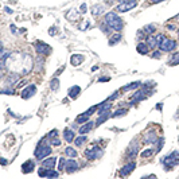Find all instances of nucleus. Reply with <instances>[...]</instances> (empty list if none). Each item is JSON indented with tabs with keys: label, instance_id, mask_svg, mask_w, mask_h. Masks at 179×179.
Here are the masks:
<instances>
[{
	"label": "nucleus",
	"instance_id": "c03bdc74",
	"mask_svg": "<svg viewBox=\"0 0 179 179\" xmlns=\"http://www.w3.org/2000/svg\"><path fill=\"white\" fill-rule=\"evenodd\" d=\"M118 3H129V1H136V0H117Z\"/></svg>",
	"mask_w": 179,
	"mask_h": 179
},
{
	"label": "nucleus",
	"instance_id": "4c0bfd02",
	"mask_svg": "<svg viewBox=\"0 0 179 179\" xmlns=\"http://www.w3.org/2000/svg\"><path fill=\"white\" fill-rule=\"evenodd\" d=\"M57 135H58L57 129H54V131H51L50 133H48V135H47V137H57Z\"/></svg>",
	"mask_w": 179,
	"mask_h": 179
},
{
	"label": "nucleus",
	"instance_id": "a18cd8bd",
	"mask_svg": "<svg viewBox=\"0 0 179 179\" xmlns=\"http://www.w3.org/2000/svg\"><path fill=\"white\" fill-rule=\"evenodd\" d=\"M152 57H153V58H159V57H160V52H159V51L153 52V54H152Z\"/></svg>",
	"mask_w": 179,
	"mask_h": 179
},
{
	"label": "nucleus",
	"instance_id": "f03ea898",
	"mask_svg": "<svg viewBox=\"0 0 179 179\" xmlns=\"http://www.w3.org/2000/svg\"><path fill=\"white\" fill-rule=\"evenodd\" d=\"M105 23L113 28L114 31H120L122 28V20L118 17V15L116 12H108L105 15Z\"/></svg>",
	"mask_w": 179,
	"mask_h": 179
},
{
	"label": "nucleus",
	"instance_id": "cd10ccee",
	"mask_svg": "<svg viewBox=\"0 0 179 179\" xmlns=\"http://www.w3.org/2000/svg\"><path fill=\"white\" fill-rule=\"evenodd\" d=\"M85 141H86V136H78V137L75 139V145H77V147H81Z\"/></svg>",
	"mask_w": 179,
	"mask_h": 179
},
{
	"label": "nucleus",
	"instance_id": "9b49d317",
	"mask_svg": "<svg viewBox=\"0 0 179 179\" xmlns=\"http://www.w3.org/2000/svg\"><path fill=\"white\" fill-rule=\"evenodd\" d=\"M77 168H78V163H77V160H74V159L66 160V171H67V172H74Z\"/></svg>",
	"mask_w": 179,
	"mask_h": 179
},
{
	"label": "nucleus",
	"instance_id": "dca6fc26",
	"mask_svg": "<svg viewBox=\"0 0 179 179\" xmlns=\"http://www.w3.org/2000/svg\"><path fill=\"white\" fill-rule=\"evenodd\" d=\"M83 62V55H79V54H74L71 55V65L73 66H78Z\"/></svg>",
	"mask_w": 179,
	"mask_h": 179
},
{
	"label": "nucleus",
	"instance_id": "473e14b6",
	"mask_svg": "<svg viewBox=\"0 0 179 179\" xmlns=\"http://www.w3.org/2000/svg\"><path fill=\"white\" fill-rule=\"evenodd\" d=\"M87 118H89V114L82 113V116H79V117H77V120H75V121H77V122H79V124H82V122H86V121H87Z\"/></svg>",
	"mask_w": 179,
	"mask_h": 179
},
{
	"label": "nucleus",
	"instance_id": "c85d7f7f",
	"mask_svg": "<svg viewBox=\"0 0 179 179\" xmlns=\"http://www.w3.org/2000/svg\"><path fill=\"white\" fill-rule=\"evenodd\" d=\"M50 87H51L52 90H58V87H59V81H58V78H52L51 79Z\"/></svg>",
	"mask_w": 179,
	"mask_h": 179
},
{
	"label": "nucleus",
	"instance_id": "6e6552de",
	"mask_svg": "<svg viewBox=\"0 0 179 179\" xmlns=\"http://www.w3.org/2000/svg\"><path fill=\"white\" fill-rule=\"evenodd\" d=\"M35 92H36V87H35V85H28V86L24 87V89L22 90L20 96H22V98L27 100V98H30V97L34 96Z\"/></svg>",
	"mask_w": 179,
	"mask_h": 179
},
{
	"label": "nucleus",
	"instance_id": "b1692460",
	"mask_svg": "<svg viewBox=\"0 0 179 179\" xmlns=\"http://www.w3.org/2000/svg\"><path fill=\"white\" fill-rule=\"evenodd\" d=\"M168 65L172 66V65H179V52H175L174 55L171 57L170 62H168Z\"/></svg>",
	"mask_w": 179,
	"mask_h": 179
},
{
	"label": "nucleus",
	"instance_id": "72a5a7b5",
	"mask_svg": "<svg viewBox=\"0 0 179 179\" xmlns=\"http://www.w3.org/2000/svg\"><path fill=\"white\" fill-rule=\"evenodd\" d=\"M144 32L145 34H153L155 32V26L153 24H148L144 27Z\"/></svg>",
	"mask_w": 179,
	"mask_h": 179
},
{
	"label": "nucleus",
	"instance_id": "f8f14e48",
	"mask_svg": "<svg viewBox=\"0 0 179 179\" xmlns=\"http://www.w3.org/2000/svg\"><path fill=\"white\" fill-rule=\"evenodd\" d=\"M135 167H136V164L133 162H131L129 164H127L125 167H122L121 171H120V175H121V176H127L128 174H131L132 171H133V168H135Z\"/></svg>",
	"mask_w": 179,
	"mask_h": 179
},
{
	"label": "nucleus",
	"instance_id": "f3484780",
	"mask_svg": "<svg viewBox=\"0 0 179 179\" xmlns=\"http://www.w3.org/2000/svg\"><path fill=\"white\" fill-rule=\"evenodd\" d=\"M79 92H81V87H79V86H73V87H70V89H69V97L74 100V98H77V97H78Z\"/></svg>",
	"mask_w": 179,
	"mask_h": 179
},
{
	"label": "nucleus",
	"instance_id": "ea45409f",
	"mask_svg": "<svg viewBox=\"0 0 179 179\" xmlns=\"http://www.w3.org/2000/svg\"><path fill=\"white\" fill-rule=\"evenodd\" d=\"M3 94H12V89H3Z\"/></svg>",
	"mask_w": 179,
	"mask_h": 179
},
{
	"label": "nucleus",
	"instance_id": "7c9ffc66",
	"mask_svg": "<svg viewBox=\"0 0 179 179\" xmlns=\"http://www.w3.org/2000/svg\"><path fill=\"white\" fill-rule=\"evenodd\" d=\"M66 16H67V19H69V20H73V19H77L78 13L75 12V9H70L69 12H67V15H66Z\"/></svg>",
	"mask_w": 179,
	"mask_h": 179
},
{
	"label": "nucleus",
	"instance_id": "39448f33",
	"mask_svg": "<svg viewBox=\"0 0 179 179\" xmlns=\"http://www.w3.org/2000/svg\"><path fill=\"white\" fill-rule=\"evenodd\" d=\"M51 153V147L48 145H38L36 149H35V157L36 159H43V157L48 156Z\"/></svg>",
	"mask_w": 179,
	"mask_h": 179
},
{
	"label": "nucleus",
	"instance_id": "c756f323",
	"mask_svg": "<svg viewBox=\"0 0 179 179\" xmlns=\"http://www.w3.org/2000/svg\"><path fill=\"white\" fill-rule=\"evenodd\" d=\"M140 86V82H133L131 85H125V86L122 87V90H132V89H136V87Z\"/></svg>",
	"mask_w": 179,
	"mask_h": 179
},
{
	"label": "nucleus",
	"instance_id": "0eeeda50",
	"mask_svg": "<svg viewBox=\"0 0 179 179\" xmlns=\"http://www.w3.org/2000/svg\"><path fill=\"white\" fill-rule=\"evenodd\" d=\"M147 87L144 86V89L143 90H139V92H136L133 96L131 97V104H135V102H139V101H141V100H144L145 97H147Z\"/></svg>",
	"mask_w": 179,
	"mask_h": 179
},
{
	"label": "nucleus",
	"instance_id": "a19ab883",
	"mask_svg": "<svg viewBox=\"0 0 179 179\" xmlns=\"http://www.w3.org/2000/svg\"><path fill=\"white\" fill-rule=\"evenodd\" d=\"M105 81H109V77H101V78H98V82H105Z\"/></svg>",
	"mask_w": 179,
	"mask_h": 179
},
{
	"label": "nucleus",
	"instance_id": "49530a36",
	"mask_svg": "<svg viewBox=\"0 0 179 179\" xmlns=\"http://www.w3.org/2000/svg\"><path fill=\"white\" fill-rule=\"evenodd\" d=\"M1 164H3V166H4V164H7V160H5L4 157H1Z\"/></svg>",
	"mask_w": 179,
	"mask_h": 179
},
{
	"label": "nucleus",
	"instance_id": "e433bc0d",
	"mask_svg": "<svg viewBox=\"0 0 179 179\" xmlns=\"http://www.w3.org/2000/svg\"><path fill=\"white\" fill-rule=\"evenodd\" d=\"M127 113V109H125V108H122V109H117L116 110V112H114V117H117V116H122V114H125Z\"/></svg>",
	"mask_w": 179,
	"mask_h": 179
},
{
	"label": "nucleus",
	"instance_id": "412c9836",
	"mask_svg": "<svg viewBox=\"0 0 179 179\" xmlns=\"http://www.w3.org/2000/svg\"><path fill=\"white\" fill-rule=\"evenodd\" d=\"M137 52H140V54H147V52H148V44L139 43L137 44Z\"/></svg>",
	"mask_w": 179,
	"mask_h": 179
},
{
	"label": "nucleus",
	"instance_id": "f704fd0d",
	"mask_svg": "<svg viewBox=\"0 0 179 179\" xmlns=\"http://www.w3.org/2000/svg\"><path fill=\"white\" fill-rule=\"evenodd\" d=\"M58 172L57 171H54L52 168H48V174H47V178H58Z\"/></svg>",
	"mask_w": 179,
	"mask_h": 179
},
{
	"label": "nucleus",
	"instance_id": "20e7f679",
	"mask_svg": "<svg viewBox=\"0 0 179 179\" xmlns=\"http://www.w3.org/2000/svg\"><path fill=\"white\" fill-rule=\"evenodd\" d=\"M160 50L163 51H172L175 47H176V43H175V40L170 39V38H163L162 42L157 44Z\"/></svg>",
	"mask_w": 179,
	"mask_h": 179
},
{
	"label": "nucleus",
	"instance_id": "9d476101",
	"mask_svg": "<svg viewBox=\"0 0 179 179\" xmlns=\"http://www.w3.org/2000/svg\"><path fill=\"white\" fill-rule=\"evenodd\" d=\"M35 50L39 54H48V52L51 51V47L47 46V44L42 43V42H38V43H35Z\"/></svg>",
	"mask_w": 179,
	"mask_h": 179
},
{
	"label": "nucleus",
	"instance_id": "393cba45",
	"mask_svg": "<svg viewBox=\"0 0 179 179\" xmlns=\"http://www.w3.org/2000/svg\"><path fill=\"white\" fill-rule=\"evenodd\" d=\"M147 44H148V47L155 48L157 46V39H156V38H153V36H151V38H148V42H147Z\"/></svg>",
	"mask_w": 179,
	"mask_h": 179
},
{
	"label": "nucleus",
	"instance_id": "aec40b11",
	"mask_svg": "<svg viewBox=\"0 0 179 179\" xmlns=\"http://www.w3.org/2000/svg\"><path fill=\"white\" fill-rule=\"evenodd\" d=\"M93 128V122H86V124H85V125H82V127L79 128V133H82V135H85V133H87V132L90 131V129H92Z\"/></svg>",
	"mask_w": 179,
	"mask_h": 179
},
{
	"label": "nucleus",
	"instance_id": "1a4fd4ad",
	"mask_svg": "<svg viewBox=\"0 0 179 179\" xmlns=\"http://www.w3.org/2000/svg\"><path fill=\"white\" fill-rule=\"evenodd\" d=\"M136 7V1H129V3H118L117 9L120 12H127L129 9L135 8Z\"/></svg>",
	"mask_w": 179,
	"mask_h": 179
},
{
	"label": "nucleus",
	"instance_id": "2eb2a0df",
	"mask_svg": "<svg viewBox=\"0 0 179 179\" xmlns=\"http://www.w3.org/2000/svg\"><path fill=\"white\" fill-rule=\"evenodd\" d=\"M110 106H112V104H109V102L100 104L98 105V116H100V114H104V113H108L110 109Z\"/></svg>",
	"mask_w": 179,
	"mask_h": 179
},
{
	"label": "nucleus",
	"instance_id": "c9c22d12",
	"mask_svg": "<svg viewBox=\"0 0 179 179\" xmlns=\"http://www.w3.org/2000/svg\"><path fill=\"white\" fill-rule=\"evenodd\" d=\"M65 167H66V160H65V157H61V159H59V166H58V170H59V171L65 170Z\"/></svg>",
	"mask_w": 179,
	"mask_h": 179
},
{
	"label": "nucleus",
	"instance_id": "09e8293b",
	"mask_svg": "<svg viewBox=\"0 0 179 179\" xmlns=\"http://www.w3.org/2000/svg\"><path fill=\"white\" fill-rule=\"evenodd\" d=\"M5 11H7L8 13H12V9H9V8H5Z\"/></svg>",
	"mask_w": 179,
	"mask_h": 179
},
{
	"label": "nucleus",
	"instance_id": "a878e982",
	"mask_svg": "<svg viewBox=\"0 0 179 179\" xmlns=\"http://www.w3.org/2000/svg\"><path fill=\"white\" fill-rule=\"evenodd\" d=\"M109 112L108 113H104V114H100V117H98V120L96 121V124L97 125H100V124H102V122L105 121V120H108V117H109Z\"/></svg>",
	"mask_w": 179,
	"mask_h": 179
},
{
	"label": "nucleus",
	"instance_id": "2f4dec72",
	"mask_svg": "<svg viewBox=\"0 0 179 179\" xmlns=\"http://www.w3.org/2000/svg\"><path fill=\"white\" fill-rule=\"evenodd\" d=\"M152 155H153V149H151V148L144 149L143 152L140 153V156L141 157H148V156H152Z\"/></svg>",
	"mask_w": 179,
	"mask_h": 179
},
{
	"label": "nucleus",
	"instance_id": "ddd939ff",
	"mask_svg": "<svg viewBox=\"0 0 179 179\" xmlns=\"http://www.w3.org/2000/svg\"><path fill=\"white\" fill-rule=\"evenodd\" d=\"M34 167H35V163L32 160H27L26 163L22 164V170L24 174H28V172H31V171L34 170Z\"/></svg>",
	"mask_w": 179,
	"mask_h": 179
},
{
	"label": "nucleus",
	"instance_id": "7ed1b4c3",
	"mask_svg": "<svg viewBox=\"0 0 179 179\" xmlns=\"http://www.w3.org/2000/svg\"><path fill=\"white\" fill-rule=\"evenodd\" d=\"M179 163V151H175V152L170 153L168 156H166L163 159V164L167 167V168H171V167H174L175 164H178Z\"/></svg>",
	"mask_w": 179,
	"mask_h": 179
},
{
	"label": "nucleus",
	"instance_id": "5701e85b",
	"mask_svg": "<svg viewBox=\"0 0 179 179\" xmlns=\"http://www.w3.org/2000/svg\"><path fill=\"white\" fill-rule=\"evenodd\" d=\"M102 12H104V7H102V5H94L92 9V13L94 16H96V15L98 16V15H101Z\"/></svg>",
	"mask_w": 179,
	"mask_h": 179
},
{
	"label": "nucleus",
	"instance_id": "37998d69",
	"mask_svg": "<svg viewBox=\"0 0 179 179\" xmlns=\"http://www.w3.org/2000/svg\"><path fill=\"white\" fill-rule=\"evenodd\" d=\"M79 11H81V12H85V11H86V4H85V3L81 5V9H79Z\"/></svg>",
	"mask_w": 179,
	"mask_h": 179
},
{
	"label": "nucleus",
	"instance_id": "8fccbe9b",
	"mask_svg": "<svg viewBox=\"0 0 179 179\" xmlns=\"http://www.w3.org/2000/svg\"><path fill=\"white\" fill-rule=\"evenodd\" d=\"M160 1H163V0H152V3H160Z\"/></svg>",
	"mask_w": 179,
	"mask_h": 179
},
{
	"label": "nucleus",
	"instance_id": "de8ad7c7",
	"mask_svg": "<svg viewBox=\"0 0 179 179\" xmlns=\"http://www.w3.org/2000/svg\"><path fill=\"white\" fill-rule=\"evenodd\" d=\"M11 30H12V32H16V27L12 24V26H11Z\"/></svg>",
	"mask_w": 179,
	"mask_h": 179
},
{
	"label": "nucleus",
	"instance_id": "f257e3e1",
	"mask_svg": "<svg viewBox=\"0 0 179 179\" xmlns=\"http://www.w3.org/2000/svg\"><path fill=\"white\" fill-rule=\"evenodd\" d=\"M9 61H12V70H15L16 73H22V74H27L32 66V59L22 52L9 54Z\"/></svg>",
	"mask_w": 179,
	"mask_h": 179
},
{
	"label": "nucleus",
	"instance_id": "a211bd4d",
	"mask_svg": "<svg viewBox=\"0 0 179 179\" xmlns=\"http://www.w3.org/2000/svg\"><path fill=\"white\" fill-rule=\"evenodd\" d=\"M144 141L147 143V144H155L157 141V137H156V135L155 133H147L145 135V137H144Z\"/></svg>",
	"mask_w": 179,
	"mask_h": 179
},
{
	"label": "nucleus",
	"instance_id": "79ce46f5",
	"mask_svg": "<svg viewBox=\"0 0 179 179\" xmlns=\"http://www.w3.org/2000/svg\"><path fill=\"white\" fill-rule=\"evenodd\" d=\"M48 34H50V35H55V34H57V30H55V27H52L51 30L48 31Z\"/></svg>",
	"mask_w": 179,
	"mask_h": 179
},
{
	"label": "nucleus",
	"instance_id": "4468645a",
	"mask_svg": "<svg viewBox=\"0 0 179 179\" xmlns=\"http://www.w3.org/2000/svg\"><path fill=\"white\" fill-rule=\"evenodd\" d=\"M55 163H57V157H48V159H44L43 160L42 167H46V168H54V167H55Z\"/></svg>",
	"mask_w": 179,
	"mask_h": 179
},
{
	"label": "nucleus",
	"instance_id": "6ab92c4d",
	"mask_svg": "<svg viewBox=\"0 0 179 179\" xmlns=\"http://www.w3.org/2000/svg\"><path fill=\"white\" fill-rule=\"evenodd\" d=\"M63 136H65V140L67 143L74 140V132L71 131V129H65V131H63Z\"/></svg>",
	"mask_w": 179,
	"mask_h": 179
},
{
	"label": "nucleus",
	"instance_id": "bb28decb",
	"mask_svg": "<svg viewBox=\"0 0 179 179\" xmlns=\"http://www.w3.org/2000/svg\"><path fill=\"white\" fill-rule=\"evenodd\" d=\"M120 39H121V35H120V34L113 35V36L110 38V40H109V44H110V46H113V44H116L117 42H120Z\"/></svg>",
	"mask_w": 179,
	"mask_h": 179
},
{
	"label": "nucleus",
	"instance_id": "4be33fe9",
	"mask_svg": "<svg viewBox=\"0 0 179 179\" xmlns=\"http://www.w3.org/2000/svg\"><path fill=\"white\" fill-rule=\"evenodd\" d=\"M65 153L69 157H77V151H75L73 147H67V148L65 149Z\"/></svg>",
	"mask_w": 179,
	"mask_h": 179
},
{
	"label": "nucleus",
	"instance_id": "423d86ee",
	"mask_svg": "<svg viewBox=\"0 0 179 179\" xmlns=\"http://www.w3.org/2000/svg\"><path fill=\"white\" fill-rule=\"evenodd\" d=\"M101 155H102V151H101L98 147H96V145L85 151V156H86L87 159H90V160H93V159H96V157L101 156Z\"/></svg>",
	"mask_w": 179,
	"mask_h": 179
},
{
	"label": "nucleus",
	"instance_id": "58836bf2",
	"mask_svg": "<svg viewBox=\"0 0 179 179\" xmlns=\"http://www.w3.org/2000/svg\"><path fill=\"white\" fill-rule=\"evenodd\" d=\"M51 144L52 145H59V144H61V140H58L57 137H54V139L51 140Z\"/></svg>",
	"mask_w": 179,
	"mask_h": 179
}]
</instances>
